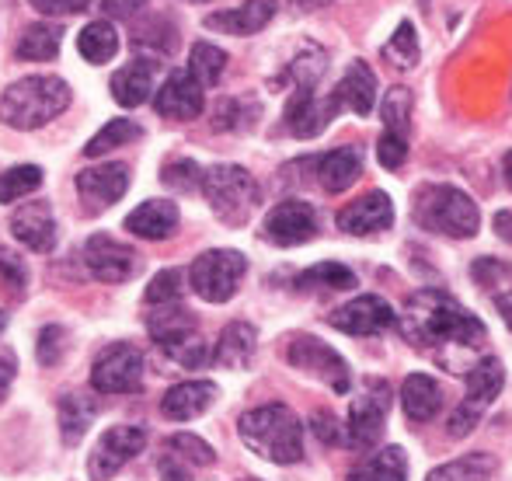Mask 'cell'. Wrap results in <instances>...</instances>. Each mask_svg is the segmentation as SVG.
<instances>
[{
	"instance_id": "6da1fadb",
	"label": "cell",
	"mask_w": 512,
	"mask_h": 481,
	"mask_svg": "<svg viewBox=\"0 0 512 481\" xmlns=\"http://www.w3.org/2000/svg\"><path fill=\"white\" fill-rule=\"evenodd\" d=\"M401 335L418 349L439 353L443 346L478 349L485 342V325L460 300L443 290H418L398 314Z\"/></svg>"
},
{
	"instance_id": "7a4b0ae2",
	"label": "cell",
	"mask_w": 512,
	"mask_h": 481,
	"mask_svg": "<svg viewBox=\"0 0 512 481\" xmlns=\"http://www.w3.org/2000/svg\"><path fill=\"white\" fill-rule=\"evenodd\" d=\"M237 433H241L244 447L251 454L265 457L272 464H297L304 461V426L293 415V408L279 405H258L237 419Z\"/></svg>"
},
{
	"instance_id": "3957f363",
	"label": "cell",
	"mask_w": 512,
	"mask_h": 481,
	"mask_svg": "<svg viewBox=\"0 0 512 481\" xmlns=\"http://www.w3.org/2000/svg\"><path fill=\"white\" fill-rule=\"evenodd\" d=\"M70 84L56 74H32L14 81L11 88L0 95V122L11 129H39L46 122H53L60 112H67Z\"/></svg>"
},
{
	"instance_id": "277c9868",
	"label": "cell",
	"mask_w": 512,
	"mask_h": 481,
	"mask_svg": "<svg viewBox=\"0 0 512 481\" xmlns=\"http://www.w3.org/2000/svg\"><path fill=\"white\" fill-rule=\"evenodd\" d=\"M411 217L422 231L443 234V238L467 241L481 231V210L457 185H422L415 192Z\"/></svg>"
},
{
	"instance_id": "5b68a950",
	"label": "cell",
	"mask_w": 512,
	"mask_h": 481,
	"mask_svg": "<svg viewBox=\"0 0 512 481\" xmlns=\"http://www.w3.org/2000/svg\"><path fill=\"white\" fill-rule=\"evenodd\" d=\"M203 196L220 224L244 227L251 220V213L258 210L262 192H258V182L251 178L248 168H241V164H213V168H206Z\"/></svg>"
},
{
	"instance_id": "8992f818",
	"label": "cell",
	"mask_w": 512,
	"mask_h": 481,
	"mask_svg": "<svg viewBox=\"0 0 512 481\" xmlns=\"http://www.w3.org/2000/svg\"><path fill=\"white\" fill-rule=\"evenodd\" d=\"M244 272H248V258L234 248H213L203 251L196 262L189 265V286L199 300L206 304H227L241 286Z\"/></svg>"
},
{
	"instance_id": "52a82bcc",
	"label": "cell",
	"mask_w": 512,
	"mask_h": 481,
	"mask_svg": "<svg viewBox=\"0 0 512 481\" xmlns=\"http://www.w3.org/2000/svg\"><path fill=\"white\" fill-rule=\"evenodd\" d=\"M464 380H467V398L460 401L450 415V436L453 440H464V436L474 433V426L481 422V412L499 398L502 384H506V370H502V363L495 360V356H488V360L474 363Z\"/></svg>"
},
{
	"instance_id": "ba28073f",
	"label": "cell",
	"mask_w": 512,
	"mask_h": 481,
	"mask_svg": "<svg viewBox=\"0 0 512 481\" xmlns=\"http://www.w3.org/2000/svg\"><path fill=\"white\" fill-rule=\"evenodd\" d=\"M286 363H290L293 370L328 384L335 394H349V387H352L349 363H345L328 342L314 339V335H293V339L286 342Z\"/></svg>"
},
{
	"instance_id": "9c48e42d",
	"label": "cell",
	"mask_w": 512,
	"mask_h": 481,
	"mask_svg": "<svg viewBox=\"0 0 512 481\" xmlns=\"http://www.w3.org/2000/svg\"><path fill=\"white\" fill-rule=\"evenodd\" d=\"M391 412V387L384 380H366L363 391L352 398L349 422H345V443L356 450H370L384 436V422Z\"/></svg>"
},
{
	"instance_id": "30bf717a",
	"label": "cell",
	"mask_w": 512,
	"mask_h": 481,
	"mask_svg": "<svg viewBox=\"0 0 512 481\" xmlns=\"http://www.w3.org/2000/svg\"><path fill=\"white\" fill-rule=\"evenodd\" d=\"M91 387L98 394H136L143 387V353L129 342L102 349L91 366Z\"/></svg>"
},
{
	"instance_id": "8fae6325",
	"label": "cell",
	"mask_w": 512,
	"mask_h": 481,
	"mask_svg": "<svg viewBox=\"0 0 512 481\" xmlns=\"http://www.w3.org/2000/svg\"><path fill=\"white\" fill-rule=\"evenodd\" d=\"M147 447V429L143 426H112L102 433V440L95 443L88 457V475L91 481H108L115 478L140 450Z\"/></svg>"
},
{
	"instance_id": "7c38bea8",
	"label": "cell",
	"mask_w": 512,
	"mask_h": 481,
	"mask_svg": "<svg viewBox=\"0 0 512 481\" xmlns=\"http://www.w3.org/2000/svg\"><path fill=\"white\" fill-rule=\"evenodd\" d=\"M262 238L276 248H297L317 238V213L304 199H283L269 210L262 224Z\"/></svg>"
},
{
	"instance_id": "4fadbf2b",
	"label": "cell",
	"mask_w": 512,
	"mask_h": 481,
	"mask_svg": "<svg viewBox=\"0 0 512 481\" xmlns=\"http://www.w3.org/2000/svg\"><path fill=\"white\" fill-rule=\"evenodd\" d=\"M328 321L338 332L359 335V339H363V335H380L398 325V311H394L384 297H377V293H363V297L349 300V304H342L338 311H331Z\"/></svg>"
},
{
	"instance_id": "5bb4252c",
	"label": "cell",
	"mask_w": 512,
	"mask_h": 481,
	"mask_svg": "<svg viewBox=\"0 0 512 481\" xmlns=\"http://www.w3.org/2000/svg\"><path fill=\"white\" fill-rule=\"evenodd\" d=\"M84 265L102 283H126L140 269V255L112 234H91L84 244Z\"/></svg>"
},
{
	"instance_id": "9a60e30c",
	"label": "cell",
	"mask_w": 512,
	"mask_h": 481,
	"mask_svg": "<svg viewBox=\"0 0 512 481\" xmlns=\"http://www.w3.org/2000/svg\"><path fill=\"white\" fill-rule=\"evenodd\" d=\"M129 189V164L108 161L98 168L77 171V196L88 206V213H102L112 203H119Z\"/></svg>"
},
{
	"instance_id": "2e32d148",
	"label": "cell",
	"mask_w": 512,
	"mask_h": 481,
	"mask_svg": "<svg viewBox=\"0 0 512 481\" xmlns=\"http://www.w3.org/2000/svg\"><path fill=\"white\" fill-rule=\"evenodd\" d=\"M203 84L189 74V70H175L168 81L157 88L154 95V109L161 112L164 119H178V122H192L203 116L206 109V95Z\"/></svg>"
},
{
	"instance_id": "e0dca14e",
	"label": "cell",
	"mask_w": 512,
	"mask_h": 481,
	"mask_svg": "<svg viewBox=\"0 0 512 481\" xmlns=\"http://www.w3.org/2000/svg\"><path fill=\"white\" fill-rule=\"evenodd\" d=\"M338 109H342V105L335 102V95L317 98L314 88H297L290 105H286V129H290L297 140H314V136H321L324 129H328V122L335 119Z\"/></svg>"
},
{
	"instance_id": "ac0fdd59",
	"label": "cell",
	"mask_w": 512,
	"mask_h": 481,
	"mask_svg": "<svg viewBox=\"0 0 512 481\" xmlns=\"http://www.w3.org/2000/svg\"><path fill=\"white\" fill-rule=\"evenodd\" d=\"M394 224V203L387 192L373 189L366 196H359L356 203H349L338 213V231L352 234V238H366V234H380Z\"/></svg>"
},
{
	"instance_id": "d6986e66",
	"label": "cell",
	"mask_w": 512,
	"mask_h": 481,
	"mask_svg": "<svg viewBox=\"0 0 512 481\" xmlns=\"http://www.w3.org/2000/svg\"><path fill=\"white\" fill-rule=\"evenodd\" d=\"M11 234L18 244H25L35 255H49L56 248V217L49 203H21L11 213Z\"/></svg>"
},
{
	"instance_id": "ffe728a7",
	"label": "cell",
	"mask_w": 512,
	"mask_h": 481,
	"mask_svg": "<svg viewBox=\"0 0 512 481\" xmlns=\"http://www.w3.org/2000/svg\"><path fill=\"white\" fill-rule=\"evenodd\" d=\"M216 394H220V387L213 380H182L161 398V415L171 422H192L213 408Z\"/></svg>"
},
{
	"instance_id": "44dd1931",
	"label": "cell",
	"mask_w": 512,
	"mask_h": 481,
	"mask_svg": "<svg viewBox=\"0 0 512 481\" xmlns=\"http://www.w3.org/2000/svg\"><path fill=\"white\" fill-rule=\"evenodd\" d=\"M272 18H276V0H244L241 7L206 14L203 25L209 32H223V35H255Z\"/></svg>"
},
{
	"instance_id": "7402d4cb",
	"label": "cell",
	"mask_w": 512,
	"mask_h": 481,
	"mask_svg": "<svg viewBox=\"0 0 512 481\" xmlns=\"http://www.w3.org/2000/svg\"><path fill=\"white\" fill-rule=\"evenodd\" d=\"M335 102L342 109L356 112V116H370L373 105H377V74L370 70V63L352 60L345 70L342 84L335 88Z\"/></svg>"
},
{
	"instance_id": "603a6c76",
	"label": "cell",
	"mask_w": 512,
	"mask_h": 481,
	"mask_svg": "<svg viewBox=\"0 0 512 481\" xmlns=\"http://www.w3.org/2000/svg\"><path fill=\"white\" fill-rule=\"evenodd\" d=\"M363 175V150L359 147H338L328 150V154L317 161V182H321L324 192L338 196V192L352 189Z\"/></svg>"
},
{
	"instance_id": "cb8c5ba5",
	"label": "cell",
	"mask_w": 512,
	"mask_h": 481,
	"mask_svg": "<svg viewBox=\"0 0 512 481\" xmlns=\"http://www.w3.org/2000/svg\"><path fill=\"white\" fill-rule=\"evenodd\" d=\"M126 231L147 241H164L178 231V206L168 199H147L126 217Z\"/></svg>"
},
{
	"instance_id": "d4e9b609",
	"label": "cell",
	"mask_w": 512,
	"mask_h": 481,
	"mask_svg": "<svg viewBox=\"0 0 512 481\" xmlns=\"http://www.w3.org/2000/svg\"><path fill=\"white\" fill-rule=\"evenodd\" d=\"M258 349V332L248 321H230L220 332V342L213 349V363L223 366V370H244L251 360H255Z\"/></svg>"
},
{
	"instance_id": "484cf974",
	"label": "cell",
	"mask_w": 512,
	"mask_h": 481,
	"mask_svg": "<svg viewBox=\"0 0 512 481\" xmlns=\"http://www.w3.org/2000/svg\"><path fill=\"white\" fill-rule=\"evenodd\" d=\"M154 74H157L154 60L126 63V67L112 74V98L122 105V109H136V105H143L150 95H154Z\"/></svg>"
},
{
	"instance_id": "4316f807",
	"label": "cell",
	"mask_w": 512,
	"mask_h": 481,
	"mask_svg": "<svg viewBox=\"0 0 512 481\" xmlns=\"http://www.w3.org/2000/svg\"><path fill=\"white\" fill-rule=\"evenodd\" d=\"M147 332L157 346L168 349V346H178V342L192 339V335H199V325H196V314H192L189 307L164 304L147 318Z\"/></svg>"
},
{
	"instance_id": "83f0119b",
	"label": "cell",
	"mask_w": 512,
	"mask_h": 481,
	"mask_svg": "<svg viewBox=\"0 0 512 481\" xmlns=\"http://www.w3.org/2000/svg\"><path fill=\"white\" fill-rule=\"evenodd\" d=\"M401 408L411 422H429L443 408V387L429 373H411L401 384Z\"/></svg>"
},
{
	"instance_id": "f1b7e54d",
	"label": "cell",
	"mask_w": 512,
	"mask_h": 481,
	"mask_svg": "<svg viewBox=\"0 0 512 481\" xmlns=\"http://www.w3.org/2000/svg\"><path fill=\"white\" fill-rule=\"evenodd\" d=\"M60 436L67 447H77V443L88 436L91 422L98 415V401L95 398H84V394H63L60 398Z\"/></svg>"
},
{
	"instance_id": "f546056e",
	"label": "cell",
	"mask_w": 512,
	"mask_h": 481,
	"mask_svg": "<svg viewBox=\"0 0 512 481\" xmlns=\"http://www.w3.org/2000/svg\"><path fill=\"white\" fill-rule=\"evenodd\" d=\"M349 481H408V454L401 447L377 450L349 471Z\"/></svg>"
},
{
	"instance_id": "4dcf8cb0",
	"label": "cell",
	"mask_w": 512,
	"mask_h": 481,
	"mask_svg": "<svg viewBox=\"0 0 512 481\" xmlns=\"http://www.w3.org/2000/svg\"><path fill=\"white\" fill-rule=\"evenodd\" d=\"M60 42H63V28L53 25V21H35L28 25L25 32L18 35V46H14V56L18 60H56L60 53Z\"/></svg>"
},
{
	"instance_id": "1f68e13d",
	"label": "cell",
	"mask_w": 512,
	"mask_h": 481,
	"mask_svg": "<svg viewBox=\"0 0 512 481\" xmlns=\"http://www.w3.org/2000/svg\"><path fill=\"white\" fill-rule=\"evenodd\" d=\"M499 471V461L492 454H464L457 461H446L439 468H432L425 481H488Z\"/></svg>"
},
{
	"instance_id": "d6a6232c",
	"label": "cell",
	"mask_w": 512,
	"mask_h": 481,
	"mask_svg": "<svg viewBox=\"0 0 512 481\" xmlns=\"http://www.w3.org/2000/svg\"><path fill=\"white\" fill-rule=\"evenodd\" d=\"M77 53L88 63L112 60V56L119 53V32H115L112 21L98 18V21H91V25H84L81 35H77Z\"/></svg>"
},
{
	"instance_id": "836d02e7",
	"label": "cell",
	"mask_w": 512,
	"mask_h": 481,
	"mask_svg": "<svg viewBox=\"0 0 512 481\" xmlns=\"http://www.w3.org/2000/svg\"><path fill=\"white\" fill-rule=\"evenodd\" d=\"M300 290H356V272L342 262H321V265H310L307 272L297 276Z\"/></svg>"
},
{
	"instance_id": "e575fe53",
	"label": "cell",
	"mask_w": 512,
	"mask_h": 481,
	"mask_svg": "<svg viewBox=\"0 0 512 481\" xmlns=\"http://www.w3.org/2000/svg\"><path fill=\"white\" fill-rule=\"evenodd\" d=\"M140 136H143L140 122H133V119H108L105 126L88 140V147H84V157H102V154H108V150L126 147V143L140 140Z\"/></svg>"
},
{
	"instance_id": "d590c367",
	"label": "cell",
	"mask_w": 512,
	"mask_h": 481,
	"mask_svg": "<svg viewBox=\"0 0 512 481\" xmlns=\"http://www.w3.org/2000/svg\"><path fill=\"white\" fill-rule=\"evenodd\" d=\"M223 70H227V53H223L220 46H213V42H196L189 53V74L196 77L203 88H213V84H220Z\"/></svg>"
},
{
	"instance_id": "8d00e7d4",
	"label": "cell",
	"mask_w": 512,
	"mask_h": 481,
	"mask_svg": "<svg viewBox=\"0 0 512 481\" xmlns=\"http://www.w3.org/2000/svg\"><path fill=\"white\" fill-rule=\"evenodd\" d=\"M42 168L39 164H18V168H7L4 175H0V203L11 206L18 203V199L32 196L35 189L42 185Z\"/></svg>"
},
{
	"instance_id": "74e56055",
	"label": "cell",
	"mask_w": 512,
	"mask_h": 481,
	"mask_svg": "<svg viewBox=\"0 0 512 481\" xmlns=\"http://www.w3.org/2000/svg\"><path fill=\"white\" fill-rule=\"evenodd\" d=\"M380 116H384V126L391 129V133L408 136V126H411V91L408 88H398V84H394V88L384 95Z\"/></svg>"
},
{
	"instance_id": "f35d334b",
	"label": "cell",
	"mask_w": 512,
	"mask_h": 481,
	"mask_svg": "<svg viewBox=\"0 0 512 481\" xmlns=\"http://www.w3.org/2000/svg\"><path fill=\"white\" fill-rule=\"evenodd\" d=\"M203 178H206V171L199 168L196 161H189V157H175V161H168V164H164V171H161V182L168 185V189H175V192L203 189Z\"/></svg>"
},
{
	"instance_id": "ab89813d",
	"label": "cell",
	"mask_w": 512,
	"mask_h": 481,
	"mask_svg": "<svg viewBox=\"0 0 512 481\" xmlns=\"http://www.w3.org/2000/svg\"><path fill=\"white\" fill-rule=\"evenodd\" d=\"M384 56L394 63V67H415L418 63V35H415V25L411 21H401L398 32L391 35V42H387Z\"/></svg>"
},
{
	"instance_id": "60d3db41",
	"label": "cell",
	"mask_w": 512,
	"mask_h": 481,
	"mask_svg": "<svg viewBox=\"0 0 512 481\" xmlns=\"http://www.w3.org/2000/svg\"><path fill=\"white\" fill-rule=\"evenodd\" d=\"M182 269H164L157 272L154 279H150L147 293H143V300H147L150 307H164V304H178V297H182Z\"/></svg>"
},
{
	"instance_id": "b9f144b4",
	"label": "cell",
	"mask_w": 512,
	"mask_h": 481,
	"mask_svg": "<svg viewBox=\"0 0 512 481\" xmlns=\"http://www.w3.org/2000/svg\"><path fill=\"white\" fill-rule=\"evenodd\" d=\"M168 450L178 457V461L196 464V468H209V464L216 461L213 447H209L206 440H199V436H192V433H175L168 440Z\"/></svg>"
},
{
	"instance_id": "7bdbcfd3",
	"label": "cell",
	"mask_w": 512,
	"mask_h": 481,
	"mask_svg": "<svg viewBox=\"0 0 512 481\" xmlns=\"http://www.w3.org/2000/svg\"><path fill=\"white\" fill-rule=\"evenodd\" d=\"M70 349V335L63 325H46L39 332V346H35V356H39L42 366H60L63 356Z\"/></svg>"
},
{
	"instance_id": "ee69618b",
	"label": "cell",
	"mask_w": 512,
	"mask_h": 481,
	"mask_svg": "<svg viewBox=\"0 0 512 481\" xmlns=\"http://www.w3.org/2000/svg\"><path fill=\"white\" fill-rule=\"evenodd\" d=\"M324 70H328V56H324L321 49H304V53L293 60L290 74H293V81H297V88H314Z\"/></svg>"
},
{
	"instance_id": "f6af8a7d",
	"label": "cell",
	"mask_w": 512,
	"mask_h": 481,
	"mask_svg": "<svg viewBox=\"0 0 512 481\" xmlns=\"http://www.w3.org/2000/svg\"><path fill=\"white\" fill-rule=\"evenodd\" d=\"M164 356H168L171 363L185 366V370H199V366H206L209 360H213V353H209L206 342L199 339V335L178 342V346H168V349H164Z\"/></svg>"
},
{
	"instance_id": "bcb514c9",
	"label": "cell",
	"mask_w": 512,
	"mask_h": 481,
	"mask_svg": "<svg viewBox=\"0 0 512 481\" xmlns=\"http://www.w3.org/2000/svg\"><path fill=\"white\" fill-rule=\"evenodd\" d=\"M471 276L478 279V283L485 286V290H495V286L512 283V265L502 262V258L485 255V258H478V262L471 265Z\"/></svg>"
},
{
	"instance_id": "7dc6e473",
	"label": "cell",
	"mask_w": 512,
	"mask_h": 481,
	"mask_svg": "<svg viewBox=\"0 0 512 481\" xmlns=\"http://www.w3.org/2000/svg\"><path fill=\"white\" fill-rule=\"evenodd\" d=\"M377 161L387 171H398L408 161V136H398L391 129H384V136L377 140Z\"/></svg>"
},
{
	"instance_id": "c3c4849f",
	"label": "cell",
	"mask_w": 512,
	"mask_h": 481,
	"mask_svg": "<svg viewBox=\"0 0 512 481\" xmlns=\"http://www.w3.org/2000/svg\"><path fill=\"white\" fill-rule=\"evenodd\" d=\"M0 279H4L14 293L28 290V265H25V258H21L18 251L0 248Z\"/></svg>"
},
{
	"instance_id": "681fc988",
	"label": "cell",
	"mask_w": 512,
	"mask_h": 481,
	"mask_svg": "<svg viewBox=\"0 0 512 481\" xmlns=\"http://www.w3.org/2000/svg\"><path fill=\"white\" fill-rule=\"evenodd\" d=\"M39 14L46 18H60V14H81L91 7V0H28Z\"/></svg>"
},
{
	"instance_id": "f907efd6",
	"label": "cell",
	"mask_w": 512,
	"mask_h": 481,
	"mask_svg": "<svg viewBox=\"0 0 512 481\" xmlns=\"http://www.w3.org/2000/svg\"><path fill=\"white\" fill-rule=\"evenodd\" d=\"M14 377H18V356H14L11 349H0V401L7 398Z\"/></svg>"
},
{
	"instance_id": "816d5d0a",
	"label": "cell",
	"mask_w": 512,
	"mask_h": 481,
	"mask_svg": "<svg viewBox=\"0 0 512 481\" xmlns=\"http://www.w3.org/2000/svg\"><path fill=\"white\" fill-rule=\"evenodd\" d=\"M314 433L321 436L324 443L345 440V426H338V429H335V419H331L328 412H317V415H314Z\"/></svg>"
},
{
	"instance_id": "f5cc1de1",
	"label": "cell",
	"mask_w": 512,
	"mask_h": 481,
	"mask_svg": "<svg viewBox=\"0 0 512 481\" xmlns=\"http://www.w3.org/2000/svg\"><path fill=\"white\" fill-rule=\"evenodd\" d=\"M140 7H147V0H102V11L112 14V18H129Z\"/></svg>"
},
{
	"instance_id": "db71d44e",
	"label": "cell",
	"mask_w": 512,
	"mask_h": 481,
	"mask_svg": "<svg viewBox=\"0 0 512 481\" xmlns=\"http://www.w3.org/2000/svg\"><path fill=\"white\" fill-rule=\"evenodd\" d=\"M161 478L164 481H192L189 471H185V461H178L175 454L164 457V461H161Z\"/></svg>"
},
{
	"instance_id": "11a10c76",
	"label": "cell",
	"mask_w": 512,
	"mask_h": 481,
	"mask_svg": "<svg viewBox=\"0 0 512 481\" xmlns=\"http://www.w3.org/2000/svg\"><path fill=\"white\" fill-rule=\"evenodd\" d=\"M495 231H499V238H502V241H509V244H512V213H509V210H499V213H495Z\"/></svg>"
},
{
	"instance_id": "9f6ffc18",
	"label": "cell",
	"mask_w": 512,
	"mask_h": 481,
	"mask_svg": "<svg viewBox=\"0 0 512 481\" xmlns=\"http://www.w3.org/2000/svg\"><path fill=\"white\" fill-rule=\"evenodd\" d=\"M495 307H499L502 321H506V325L512 328V290L509 293H499V297H495Z\"/></svg>"
},
{
	"instance_id": "6f0895ef",
	"label": "cell",
	"mask_w": 512,
	"mask_h": 481,
	"mask_svg": "<svg viewBox=\"0 0 512 481\" xmlns=\"http://www.w3.org/2000/svg\"><path fill=\"white\" fill-rule=\"evenodd\" d=\"M506 182L512 185V150H509V154H506Z\"/></svg>"
},
{
	"instance_id": "680465c9",
	"label": "cell",
	"mask_w": 512,
	"mask_h": 481,
	"mask_svg": "<svg viewBox=\"0 0 512 481\" xmlns=\"http://www.w3.org/2000/svg\"><path fill=\"white\" fill-rule=\"evenodd\" d=\"M7 328V311H0V332Z\"/></svg>"
},
{
	"instance_id": "91938a15",
	"label": "cell",
	"mask_w": 512,
	"mask_h": 481,
	"mask_svg": "<svg viewBox=\"0 0 512 481\" xmlns=\"http://www.w3.org/2000/svg\"><path fill=\"white\" fill-rule=\"evenodd\" d=\"M192 4H213V0H192Z\"/></svg>"
},
{
	"instance_id": "94428289",
	"label": "cell",
	"mask_w": 512,
	"mask_h": 481,
	"mask_svg": "<svg viewBox=\"0 0 512 481\" xmlns=\"http://www.w3.org/2000/svg\"><path fill=\"white\" fill-rule=\"evenodd\" d=\"M244 481H255V478H244Z\"/></svg>"
}]
</instances>
